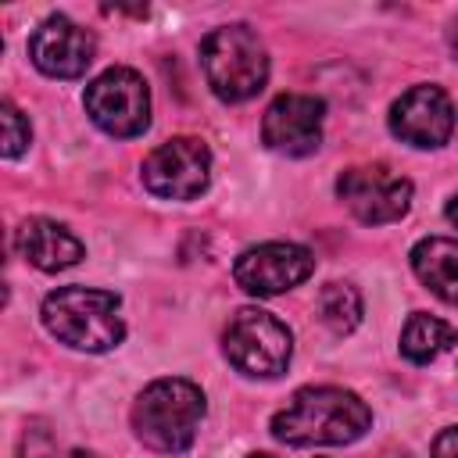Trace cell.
<instances>
[{
    "mask_svg": "<svg viewBox=\"0 0 458 458\" xmlns=\"http://www.w3.org/2000/svg\"><path fill=\"white\" fill-rule=\"evenodd\" d=\"M200 68L211 93L225 104L250 100L268 82V54L254 29L222 25L200 39Z\"/></svg>",
    "mask_w": 458,
    "mask_h": 458,
    "instance_id": "obj_4",
    "label": "cell"
},
{
    "mask_svg": "<svg viewBox=\"0 0 458 458\" xmlns=\"http://www.w3.org/2000/svg\"><path fill=\"white\" fill-rule=\"evenodd\" d=\"M247 458H272V454H265V451H258V454H247Z\"/></svg>",
    "mask_w": 458,
    "mask_h": 458,
    "instance_id": "obj_22",
    "label": "cell"
},
{
    "mask_svg": "<svg viewBox=\"0 0 458 458\" xmlns=\"http://www.w3.org/2000/svg\"><path fill=\"white\" fill-rule=\"evenodd\" d=\"M204 419V394L197 383L182 376H161L132 404L136 437L161 454H182L197 440V426Z\"/></svg>",
    "mask_w": 458,
    "mask_h": 458,
    "instance_id": "obj_3",
    "label": "cell"
},
{
    "mask_svg": "<svg viewBox=\"0 0 458 458\" xmlns=\"http://www.w3.org/2000/svg\"><path fill=\"white\" fill-rule=\"evenodd\" d=\"M372 426L369 404L344 386H301L272 415V437L290 447L351 444Z\"/></svg>",
    "mask_w": 458,
    "mask_h": 458,
    "instance_id": "obj_1",
    "label": "cell"
},
{
    "mask_svg": "<svg viewBox=\"0 0 458 458\" xmlns=\"http://www.w3.org/2000/svg\"><path fill=\"white\" fill-rule=\"evenodd\" d=\"M72 458H97L93 451H72Z\"/></svg>",
    "mask_w": 458,
    "mask_h": 458,
    "instance_id": "obj_21",
    "label": "cell"
},
{
    "mask_svg": "<svg viewBox=\"0 0 458 458\" xmlns=\"http://www.w3.org/2000/svg\"><path fill=\"white\" fill-rule=\"evenodd\" d=\"M18 250L29 265H36L39 272H61L82 261V240L72 236L61 222L50 218H25L18 229Z\"/></svg>",
    "mask_w": 458,
    "mask_h": 458,
    "instance_id": "obj_13",
    "label": "cell"
},
{
    "mask_svg": "<svg viewBox=\"0 0 458 458\" xmlns=\"http://www.w3.org/2000/svg\"><path fill=\"white\" fill-rule=\"evenodd\" d=\"M411 268L447 304H458V240L451 236H426L411 247Z\"/></svg>",
    "mask_w": 458,
    "mask_h": 458,
    "instance_id": "obj_14",
    "label": "cell"
},
{
    "mask_svg": "<svg viewBox=\"0 0 458 458\" xmlns=\"http://www.w3.org/2000/svg\"><path fill=\"white\" fill-rule=\"evenodd\" d=\"M29 136H32L29 118L7 100L4 104V157H18L29 147Z\"/></svg>",
    "mask_w": 458,
    "mask_h": 458,
    "instance_id": "obj_17",
    "label": "cell"
},
{
    "mask_svg": "<svg viewBox=\"0 0 458 458\" xmlns=\"http://www.w3.org/2000/svg\"><path fill=\"white\" fill-rule=\"evenodd\" d=\"M222 347L236 372L272 379V376L286 372L290 354H293V336H290L286 322H279L272 311L240 308L225 326Z\"/></svg>",
    "mask_w": 458,
    "mask_h": 458,
    "instance_id": "obj_5",
    "label": "cell"
},
{
    "mask_svg": "<svg viewBox=\"0 0 458 458\" xmlns=\"http://www.w3.org/2000/svg\"><path fill=\"white\" fill-rule=\"evenodd\" d=\"M433 458H458V426L444 429V433L433 440Z\"/></svg>",
    "mask_w": 458,
    "mask_h": 458,
    "instance_id": "obj_18",
    "label": "cell"
},
{
    "mask_svg": "<svg viewBox=\"0 0 458 458\" xmlns=\"http://www.w3.org/2000/svg\"><path fill=\"white\" fill-rule=\"evenodd\" d=\"M336 197L358 222L386 225L411 208V179L386 165H354L336 179Z\"/></svg>",
    "mask_w": 458,
    "mask_h": 458,
    "instance_id": "obj_8",
    "label": "cell"
},
{
    "mask_svg": "<svg viewBox=\"0 0 458 458\" xmlns=\"http://www.w3.org/2000/svg\"><path fill=\"white\" fill-rule=\"evenodd\" d=\"M447 218H451V222H454V225H458V197H454V200H451V204H447Z\"/></svg>",
    "mask_w": 458,
    "mask_h": 458,
    "instance_id": "obj_19",
    "label": "cell"
},
{
    "mask_svg": "<svg viewBox=\"0 0 458 458\" xmlns=\"http://www.w3.org/2000/svg\"><path fill=\"white\" fill-rule=\"evenodd\" d=\"M122 297L114 290L93 286H61L43 301V326L68 347L104 354L122 344L125 322L118 315Z\"/></svg>",
    "mask_w": 458,
    "mask_h": 458,
    "instance_id": "obj_2",
    "label": "cell"
},
{
    "mask_svg": "<svg viewBox=\"0 0 458 458\" xmlns=\"http://www.w3.org/2000/svg\"><path fill=\"white\" fill-rule=\"evenodd\" d=\"M451 47H454V54H458V21H454V29H451Z\"/></svg>",
    "mask_w": 458,
    "mask_h": 458,
    "instance_id": "obj_20",
    "label": "cell"
},
{
    "mask_svg": "<svg viewBox=\"0 0 458 458\" xmlns=\"http://www.w3.org/2000/svg\"><path fill=\"white\" fill-rule=\"evenodd\" d=\"M315 272V254L301 243H261L236 258L233 279L250 297H276L283 290L301 286Z\"/></svg>",
    "mask_w": 458,
    "mask_h": 458,
    "instance_id": "obj_9",
    "label": "cell"
},
{
    "mask_svg": "<svg viewBox=\"0 0 458 458\" xmlns=\"http://www.w3.org/2000/svg\"><path fill=\"white\" fill-rule=\"evenodd\" d=\"M454 129L451 97L440 86H411L390 107V132L408 147H444Z\"/></svg>",
    "mask_w": 458,
    "mask_h": 458,
    "instance_id": "obj_10",
    "label": "cell"
},
{
    "mask_svg": "<svg viewBox=\"0 0 458 458\" xmlns=\"http://www.w3.org/2000/svg\"><path fill=\"white\" fill-rule=\"evenodd\" d=\"M322 114H326V104L318 97L283 93L268 104L261 118V140L276 154L304 157L322 143Z\"/></svg>",
    "mask_w": 458,
    "mask_h": 458,
    "instance_id": "obj_11",
    "label": "cell"
},
{
    "mask_svg": "<svg viewBox=\"0 0 458 458\" xmlns=\"http://www.w3.org/2000/svg\"><path fill=\"white\" fill-rule=\"evenodd\" d=\"M318 318L336 333H351L361 322V297L351 283H326L318 290Z\"/></svg>",
    "mask_w": 458,
    "mask_h": 458,
    "instance_id": "obj_16",
    "label": "cell"
},
{
    "mask_svg": "<svg viewBox=\"0 0 458 458\" xmlns=\"http://www.w3.org/2000/svg\"><path fill=\"white\" fill-rule=\"evenodd\" d=\"M86 114L107 136L132 140L150 125V89L140 72L132 68H107L100 72L82 93Z\"/></svg>",
    "mask_w": 458,
    "mask_h": 458,
    "instance_id": "obj_6",
    "label": "cell"
},
{
    "mask_svg": "<svg viewBox=\"0 0 458 458\" xmlns=\"http://www.w3.org/2000/svg\"><path fill=\"white\" fill-rule=\"evenodd\" d=\"M93 54H97L93 36L64 14H50L29 39L32 64L50 79H79L93 64Z\"/></svg>",
    "mask_w": 458,
    "mask_h": 458,
    "instance_id": "obj_12",
    "label": "cell"
},
{
    "mask_svg": "<svg viewBox=\"0 0 458 458\" xmlns=\"http://www.w3.org/2000/svg\"><path fill=\"white\" fill-rule=\"evenodd\" d=\"M454 340H458V333H454L451 322H444L437 315H426V311H415L401 329V354L415 365H429L433 358L451 351Z\"/></svg>",
    "mask_w": 458,
    "mask_h": 458,
    "instance_id": "obj_15",
    "label": "cell"
},
{
    "mask_svg": "<svg viewBox=\"0 0 458 458\" xmlns=\"http://www.w3.org/2000/svg\"><path fill=\"white\" fill-rule=\"evenodd\" d=\"M211 150L197 136H175L143 157V186L161 200H193L208 190Z\"/></svg>",
    "mask_w": 458,
    "mask_h": 458,
    "instance_id": "obj_7",
    "label": "cell"
}]
</instances>
